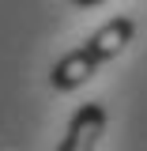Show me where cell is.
Listing matches in <instances>:
<instances>
[{"label": "cell", "mask_w": 147, "mask_h": 151, "mask_svg": "<svg viewBox=\"0 0 147 151\" xmlns=\"http://www.w3.org/2000/svg\"><path fill=\"white\" fill-rule=\"evenodd\" d=\"M132 34H136V23H132L128 15L110 19V23L98 27L79 49H72L68 57L57 60V68L49 72V83H53L57 91H75V87H83V83H87L106 60H113V57L128 45Z\"/></svg>", "instance_id": "6da1fadb"}, {"label": "cell", "mask_w": 147, "mask_h": 151, "mask_svg": "<svg viewBox=\"0 0 147 151\" xmlns=\"http://www.w3.org/2000/svg\"><path fill=\"white\" fill-rule=\"evenodd\" d=\"M106 132V106L102 102H83L75 117L68 121V136L60 140V151H87L98 144V136Z\"/></svg>", "instance_id": "7a4b0ae2"}, {"label": "cell", "mask_w": 147, "mask_h": 151, "mask_svg": "<svg viewBox=\"0 0 147 151\" xmlns=\"http://www.w3.org/2000/svg\"><path fill=\"white\" fill-rule=\"evenodd\" d=\"M72 4H79V8H94V4H106V0H72Z\"/></svg>", "instance_id": "3957f363"}]
</instances>
